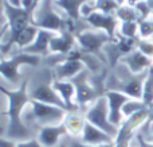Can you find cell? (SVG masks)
<instances>
[{"label":"cell","mask_w":153,"mask_h":147,"mask_svg":"<svg viewBox=\"0 0 153 147\" xmlns=\"http://www.w3.org/2000/svg\"><path fill=\"white\" fill-rule=\"evenodd\" d=\"M32 24L40 30L61 32L69 30L74 32V22L67 19L55 4V0H42L32 10Z\"/></svg>","instance_id":"52a82bcc"},{"label":"cell","mask_w":153,"mask_h":147,"mask_svg":"<svg viewBox=\"0 0 153 147\" xmlns=\"http://www.w3.org/2000/svg\"><path fill=\"white\" fill-rule=\"evenodd\" d=\"M134 8L138 14V22L144 20V19H148L152 16V10L149 8L146 0H143V2H138L137 4H134Z\"/></svg>","instance_id":"83f0119b"},{"label":"cell","mask_w":153,"mask_h":147,"mask_svg":"<svg viewBox=\"0 0 153 147\" xmlns=\"http://www.w3.org/2000/svg\"><path fill=\"white\" fill-rule=\"evenodd\" d=\"M143 101L145 103L146 107L153 104V66L148 70L146 78L144 81L143 88Z\"/></svg>","instance_id":"cb8c5ba5"},{"label":"cell","mask_w":153,"mask_h":147,"mask_svg":"<svg viewBox=\"0 0 153 147\" xmlns=\"http://www.w3.org/2000/svg\"><path fill=\"white\" fill-rule=\"evenodd\" d=\"M120 62H122L130 72L136 73V74L148 72L153 66V59L146 57L145 54H143L138 49H134L133 51L128 53L125 57H122V59Z\"/></svg>","instance_id":"5bb4252c"},{"label":"cell","mask_w":153,"mask_h":147,"mask_svg":"<svg viewBox=\"0 0 153 147\" xmlns=\"http://www.w3.org/2000/svg\"><path fill=\"white\" fill-rule=\"evenodd\" d=\"M38 31H39V28L35 27L34 24H30L28 27H26V28L15 38V40H13V50H15V49L23 50V49L28 47L35 40V38H36V35H38Z\"/></svg>","instance_id":"ffe728a7"},{"label":"cell","mask_w":153,"mask_h":147,"mask_svg":"<svg viewBox=\"0 0 153 147\" xmlns=\"http://www.w3.org/2000/svg\"><path fill=\"white\" fill-rule=\"evenodd\" d=\"M54 89L59 94L62 101L69 111L79 110L75 103V86L70 80H56L54 81Z\"/></svg>","instance_id":"ac0fdd59"},{"label":"cell","mask_w":153,"mask_h":147,"mask_svg":"<svg viewBox=\"0 0 153 147\" xmlns=\"http://www.w3.org/2000/svg\"><path fill=\"white\" fill-rule=\"evenodd\" d=\"M78 139L82 143H85V145H91V146H101V145L114 143V139L110 135H108L105 131L100 130L98 127L90 124L89 122H86L83 131L79 135Z\"/></svg>","instance_id":"2e32d148"},{"label":"cell","mask_w":153,"mask_h":147,"mask_svg":"<svg viewBox=\"0 0 153 147\" xmlns=\"http://www.w3.org/2000/svg\"><path fill=\"white\" fill-rule=\"evenodd\" d=\"M16 147H43L40 145V142L38 140V138H31V139L27 140H20V142L16 143Z\"/></svg>","instance_id":"f1b7e54d"},{"label":"cell","mask_w":153,"mask_h":147,"mask_svg":"<svg viewBox=\"0 0 153 147\" xmlns=\"http://www.w3.org/2000/svg\"><path fill=\"white\" fill-rule=\"evenodd\" d=\"M145 108H148V107H146L145 103H144L141 99H129L124 104V107H122V115H124V119L130 118L132 115H134V113L145 110Z\"/></svg>","instance_id":"603a6c76"},{"label":"cell","mask_w":153,"mask_h":147,"mask_svg":"<svg viewBox=\"0 0 153 147\" xmlns=\"http://www.w3.org/2000/svg\"><path fill=\"white\" fill-rule=\"evenodd\" d=\"M53 69L56 80H71L86 68L81 59H65Z\"/></svg>","instance_id":"e0dca14e"},{"label":"cell","mask_w":153,"mask_h":147,"mask_svg":"<svg viewBox=\"0 0 153 147\" xmlns=\"http://www.w3.org/2000/svg\"><path fill=\"white\" fill-rule=\"evenodd\" d=\"M138 2H143V0H126V3H128V4H130V5L137 4Z\"/></svg>","instance_id":"d590c367"},{"label":"cell","mask_w":153,"mask_h":147,"mask_svg":"<svg viewBox=\"0 0 153 147\" xmlns=\"http://www.w3.org/2000/svg\"><path fill=\"white\" fill-rule=\"evenodd\" d=\"M86 120L90 124L98 127L100 130L105 131L108 135H110L113 139H116L118 134V127L114 126L109 119V105L106 96H101L85 111Z\"/></svg>","instance_id":"ba28073f"},{"label":"cell","mask_w":153,"mask_h":147,"mask_svg":"<svg viewBox=\"0 0 153 147\" xmlns=\"http://www.w3.org/2000/svg\"><path fill=\"white\" fill-rule=\"evenodd\" d=\"M75 47H76V37L69 30H63V31L58 32L56 37H54L50 43L51 54L67 56Z\"/></svg>","instance_id":"9a60e30c"},{"label":"cell","mask_w":153,"mask_h":147,"mask_svg":"<svg viewBox=\"0 0 153 147\" xmlns=\"http://www.w3.org/2000/svg\"><path fill=\"white\" fill-rule=\"evenodd\" d=\"M67 132L65 124H58V126H48L43 127L38 131L36 138L43 147H59L61 142L65 136H67Z\"/></svg>","instance_id":"4fadbf2b"},{"label":"cell","mask_w":153,"mask_h":147,"mask_svg":"<svg viewBox=\"0 0 153 147\" xmlns=\"http://www.w3.org/2000/svg\"><path fill=\"white\" fill-rule=\"evenodd\" d=\"M16 140L10 139L7 136H0V147H16Z\"/></svg>","instance_id":"1f68e13d"},{"label":"cell","mask_w":153,"mask_h":147,"mask_svg":"<svg viewBox=\"0 0 153 147\" xmlns=\"http://www.w3.org/2000/svg\"><path fill=\"white\" fill-rule=\"evenodd\" d=\"M59 147H114V143H109V145H101V146H91V145H85L82 143L78 138H73L70 135L65 136L61 142Z\"/></svg>","instance_id":"484cf974"},{"label":"cell","mask_w":153,"mask_h":147,"mask_svg":"<svg viewBox=\"0 0 153 147\" xmlns=\"http://www.w3.org/2000/svg\"><path fill=\"white\" fill-rule=\"evenodd\" d=\"M138 37L141 39L153 38V16L138 22Z\"/></svg>","instance_id":"d4e9b609"},{"label":"cell","mask_w":153,"mask_h":147,"mask_svg":"<svg viewBox=\"0 0 153 147\" xmlns=\"http://www.w3.org/2000/svg\"><path fill=\"white\" fill-rule=\"evenodd\" d=\"M5 3L7 0H0V27L7 26V14H5Z\"/></svg>","instance_id":"f546056e"},{"label":"cell","mask_w":153,"mask_h":147,"mask_svg":"<svg viewBox=\"0 0 153 147\" xmlns=\"http://www.w3.org/2000/svg\"><path fill=\"white\" fill-rule=\"evenodd\" d=\"M8 110V97L0 91V116L4 115Z\"/></svg>","instance_id":"4dcf8cb0"},{"label":"cell","mask_w":153,"mask_h":147,"mask_svg":"<svg viewBox=\"0 0 153 147\" xmlns=\"http://www.w3.org/2000/svg\"><path fill=\"white\" fill-rule=\"evenodd\" d=\"M137 49L146 57L153 59V38H149V39H141L140 38L137 42Z\"/></svg>","instance_id":"4316f807"},{"label":"cell","mask_w":153,"mask_h":147,"mask_svg":"<svg viewBox=\"0 0 153 147\" xmlns=\"http://www.w3.org/2000/svg\"><path fill=\"white\" fill-rule=\"evenodd\" d=\"M58 32L56 31H50V30H40L38 31V35L35 38V40L28 46V47L23 49L22 51L31 56H38L46 58V57L51 56V50H50V43L53 40L54 37H56Z\"/></svg>","instance_id":"7c38bea8"},{"label":"cell","mask_w":153,"mask_h":147,"mask_svg":"<svg viewBox=\"0 0 153 147\" xmlns=\"http://www.w3.org/2000/svg\"><path fill=\"white\" fill-rule=\"evenodd\" d=\"M114 14L120 22H138V14L134 5H130L128 3L120 5Z\"/></svg>","instance_id":"44dd1931"},{"label":"cell","mask_w":153,"mask_h":147,"mask_svg":"<svg viewBox=\"0 0 153 147\" xmlns=\"http://www.w3.org/2000/svg\"><path fill=\"white\" fill-rule=\"evenodd\" d=\"M146 3H148L149 8H151V10H152V14H153V0H146Z\"/></svg>","instance_id":"8d00e7d4"},{"label":"cell","mask_w":153,"mask_h":147,"mask_svg":"<svg viewBox=\"0 0 153 147\" xmlns=\"http://www.w3.org/2000/svg\"><path fill=\"white\" fill-rule=\"evenodd\" d=\"M146 74L148 72L136 74L130 72L122 62H120L109 69L105 80V88L106 91H117L132 99L143 100V88Z\"/></svg>","instance_id":"3957f363"},{"label":"cell","mask_w":153,"mask_h":147,"mask_svg":"<svg viewBox=\"0 0 153 147\" xmlns=\"http://www.w3.org/2000/svg\"><path fill=\"white\" fill-rule=\"evenodd\" d=\"M7 3H10L13 7H22V0H7Z\"/></svg>","instance_id":"836d02e7"},{"label":"cell","mask_w":153,"mask_h":147,"mask_svg":"<svg viewBox=\"0 0 153 147\" xmlns=\"http://www.w3.org/2000/svg\"><path fill=\"white\" fill-rule=\"evenodd\" d=\"M106 76L108 74L93 76L87 69H83L70 80L75 86V103L79 110L86 111L98 97L105 96Z\"/></svg>","instance_id":"8992f818"},{"label":"cell","mask_w":153,"mask_h":147,"mask_svg":"<svg viewBox=\"0 0 153 147\" xmlns=\"http://www.w3.org/2000/svg\"><path fill=\"white\" fill-rule=\"evenodd\" d=\"M5 32H7V26H4L1 30H0V47H1V42H3V38H4Z\"/></svg>","instance_id":"e575fe53"},{"label":"cell","mask_w":153,"mask_h":147,"mask_svg":"<svg viewBox=\"0 0 153 147\" xmlns=\"http://www.w3.org/2000/svg\"><path fill=\"white\" fill-rule=\"evenodd\" d=\"M117 34L129 39H137L138 37V22H120Z\"/></svg>","instance_id":"7402d4cb"},{"label":"cell","mask_w":153,"mask_h":147,"mask_svg":"<svg viewBox=\"0 0 153 147\" xmlns=\"http://www.w3.org/2000/svg\"><path fill=\"white\" fill-rule=\"evenodd\" d=\"M0 91L8 97V110L5 112L8 118V127L5 136L16 142L35 138V134L23 123V111L31 101L27 92V81L24 78L23 84L18 89H10L0 82Z\"/></svg>","instance_id":"6da1fadb"},{"label":"cell","mask_w":153,"mask_h":147,"mask_svg":"<svg viewBox=\"0 0 153 147\" xmlns=\"http://www.w3.org/2000/svg\"><path fill=\"white\" fill-rule=\"evenodd\" d=\"M40 2H42V0H34V8H35V5H36V4H39Z\"/></svg>","instance_id":"ab89813d"},{"label":"cell","mask_w":153,"mask_h":147,"mask_svg":"<svg viewBox=\"0 0 153 147\" xmlns=\"http://www.w3.org/2000/svg\"><path fill=\"white\" fill-rule=\"evenodd\" d=\"M22 72L27 81V92H28L30 99L35 101L58 105V107L67 110L65 103L62 101L59 94L54 89L55 74H54L53 68L42 61L39 66H23Z\"/></svg>","instance_id":"7a4b0ae2"},{"label":"cell","mask_w":153,"mask_h":147,"mask_svg":"<svg viewBox=\"0 0 153 147\" xmlns=\"http://www.w3.org/2000/svg\"><path fill=\"white\" fill-rule=\"evenodd\" d=\"M105 96L108 99V105H109V119H110V122L114 126L120 127L122 124V122L125 120L124 115H122V107L132 97L117 91H106Z\"/></svg>","instance_id":"8fae6325"},{"label":"cell","mask_w":153,"mask_h":147,"mask_svg":"<svg viewBox=\"0 0 153 147\" xmlns=\"http://www.w3.org/2000/svg\"><path fill=\"white\" fill-rule=\"evenodd\" d=\"M110 40H113V39H111L105 31L94 30V28L82 31L81 34L76 35V46H78L83 53L93 54V56L98 57V58L102 59L106 64H108V61H106V57H105V54H103V47H105V45L109 43Z\"/></svg>","instance_id":"9c48e42d"},{"label":"cell","mask_w":153,"mask_h":147,"mask_svg":"<svg viewBox=\"0 0 153 147\" xmlns=\"http://www.w3.org/2000/svg\"><path fill=\"white\" fill-rule=\"evenodd\" d=\"M42 61V57L31 56L15 49L8 58L0 59V82L10 89H18L24 81L23 66L35 68L39 66Z\"/></svg>","instance_id":"5b68a950"},{"label":"cell","mask_w":153,"mask_h":147,"mask_svg":"<svg viewBox=\"0 0 153 147\" xmlns=\"http://www.w3.org/2000/svg\"><path fill=\"white\" fill-rule=\"evenodd\" d=\"M86 20L91 28L105 31L111 39H116L120 26V20L117 19L116 14H105L101 11H94L91 15L87 16Z\"/></svg>","instance_id":"30bf717a"},{"label":"cell","mask_w":153,"mask_h":147,"mask_svg":"<svg viewBox=\"0 0 153 147\" xmlns=\"http://www.w3.org/2000/svg\"><path fill=\"white\" fill-rule=\"evenodd\" d=\"M22 7L26 10H34V0H22Z\"/></svg>","instance_id":"d6a6232c"},{"label":"cell","mask_w":153,"mask_h":147,"mask_svg":"<svg viewBox=\"0 0 153 147\" xmlns=\"http://www.w3.org/2000/svg\"><path fill=\"white\" fill-rule=\"evenodd\" d=\"M114 2H116L118 5H121V4H125V3H126V0H114Z\"/></svg>","instance_id":"f35d334b"},{"label":"cell","mask_w":153,"mask_h":147,"mask_svg":"<svg viewBox=\"0 0 153 147\" xmlns=\"http://www.w3.org/2000/svg\"><path fill=\"white\" fill-rule=\"evenodd\" d=\"M86 122L87 120H86V116H85V111L75 110V111H67L63 124L70 136L79 138V135L82 134V131L85 128Z\"/></svg>","instance_id":"d6986e66"},{"label":"cell","mask_w":153,"mask_h":147,"mask_svg":"<svg viewBox=\"0 0 153 147\" xmlns=\"http://www.w3.org/2000/svg\"><path fill=\"white\" fill-rule=\"evenodd\" d=\"M67 110L61 108L58 105L47 104L42 101L31 100L23 111V123L31 130L36 136L38 131L43 127L58 126L65 120Z\"/></svg>","instance_id":"277c9868"},{"label":"cell","mask_w":153,"mask_h":147,"mask_svg":"<svg viewBox=\"0 0 153 147\" xmlns=\"http://www.w3.org/2000/svg\"><path fill=\"white\" fill-rule=\"evenodd\" d=\"M130 147H140V145L137 143V140H136V139H133V142H132V145H130Z\"/></svg>","instance_id":"74e56055"}]
</instances>
